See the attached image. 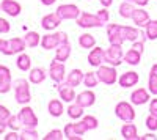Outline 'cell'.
I'll list each match as a JSON object with an SVG mask.
<instances>
[{
  "mask_svg": "<svg viewBox=\"0 0 157 140\" xmlns=\"http://www.w3.org/2000/svg\"><path fill=\"white\" fill-rule=\"evenodd\" d=\"M30 80L27 79H16L13 82V90H14V98L16 103L27 106L32 101V93H30Z\"/></svg>",
  "mask_w": 157,
  "mask_h": 140,
  "instance_id": "cell-1",
  "label": "cell"
},
{
  "mask_svg": "<svg viewBox=\"0 0 157 140\" xmlns=\"http://www.w3.org/2000/svg\"><path fill=\"white\" fill-rule=\"evenodd\" d=\"M123 57H124L123 46L121 44H110L109 49H105V54H104V63L118 68L123 63Z\"/></svg>",
  "mask_w": 157,
  "mask_h": 140,
  "instance_id": "cell-2",
  "label": "cell"
},
{
  "mask_svg": "<svg viewBox=\"0 0 157 140\" xmlns=\"http://www.w3.org/2000/svg\"><path fill=\"white\" fill-rule=\"evenodd\" d=\"M115 115L124 123L134 121L135 120V109L132 103H127V101H120L115 107Z\"/></svg>",
  "mask_w": 157,
  "mask_h": 140,
  "instance_id": "cell-3",
  "label": "cell"
},
{
  "mask_svg": "<svg viewBox=\"0 0 157 140\" xmlns=\"http://www.w3.org/2000/svg\"><path fill=\"white\" fill-rule=\"evenodd\" d=\"M64 137L69 138V140H80L86 132H88V128L86 124L80 120L77 123H68L66 126H64Z\"/></svg>",
  "mask_w": 157,
  "mask_h": 140,
  "instance_id": "cell-4",
  "label": "cell"
},
{
  "mask_svg": "<svg viewBox=\"0 0 157 140\" xmlns=\"http://www.w3.org/2000/svg\"><path fill=\"white\" fill-rule=\"evenodd\" d=\"M96 74H98L99 82L105 84V85H113V84H116V80H118L116 66H112V65H101V66L98 68Z\"/></svg>",
  "mask_w": 157,
  "mask_h": 140,
  "instance_id": "cell-5",
  "label": "cell"
},
{
  "mask_svg": "<svg viewBox=\"0 0 157 140\" xmlns=\"http://www.w3.org/2000/svg\"><path fill=\"white\" fill-rule=\"evenodd\" d=\"M75 21H77V25L82 29H96V27H104L105 25L98 18V14H91V13H82Z\"/></svg>",
  "mask_w": 157,
  "mask_h": 140,
  "instance_id": "cell-6",
  "label": "cell"
},
{
  "mask_svg": "<svg viewBox=\"0 0 157 140\" xmlns=\"http://www.w3.org/2000/svg\"><path fill=\"white\" fill-rule=\"evenodd\" d=\"M17 115L21 118L22 128H36V126H38V117H36V113L33 112L32 107L24 106Z\"/></svg>",
  "mask_w": 157,
  "mask_h": 140,
  "instance_id": "cell-7",
  "label": "cell"
},
{
  "mask_svg": "<svg viewBox=\"0 0 157 140\" xmlns=\"http://www.w3.org/2000/svg\"><path fill=\"white\" fill-rule=\"evenodd\" d=\"M49 76H50V79L54 80L55 84L63 82L64 77H66V68H64V63H63V61H58L57 58H55L54 61H50Z\"/></svg>",
  "mask_w": 157,
  "mask_h": 140,
  "instance_id": "cell-8",
  "label": "cell"
},
{
  "mask_svg": "<svg viewBox=\"0 0 157 140\" xmlns=\"http://www.w3.org/2000/svg\"><path fill=\"white\" fill-rule=\"evenodd\" d=\"M57 13L60 14V18L63 21H72V19H77L78 16L82 14L80 8L74 3H64V5H60L57 8Z\"/></svg>",
  "mask_w": 157,
  "mask_h": 140,
  "instance_id": "cell-9",
  "label": "cell"
},
{
  "mask_svg": "<svg viewBox=\"0 0 157 140\" xmlns=\"http://www.w3.org/2000/svg\"><path fill=\"white\" fill-rule=\"evenodd\" d=\"M27 47L24 38H11V40H6V46L2 50L3 55H14V54H21L24 52V49Z\"/></svg>",
  "mask_w": 157,
  "mask_h": 140,
  "instance_id": "cell-10",
  "label": "cell"
},
{
  "mask_svg": "<svg viewBox=\"0 0 157 140\" xmlns=\"http://www.w3.org/2000/svg\"><path fill=\"white\" fill-rule=\"evenodd\" d=\"M107 38L110 44H124L126 40L123 36V25L120 24H109L107 25Z\"/></svg>",
  "mask_w": 157,
  "mask_h": 140,
  "instance_id": "cell-11",
  "label": "cell"
},
{
  "mask_svg": "<svg viewBox=\"0 0 157 140\" xmlns=\"http://www.w3.org/2000/svg\"><path fill=\"white\" fill-rule=\"evenodd\" d=\"M11 88H13L11 71L8 66L0 65V93H8Z\"/></svg>",
  "mask_w": 157,
  "mask_h": 140,
  "instance_id": "cell-12",
  "label": "cell"
},
{
  "mask_svg": "<svg viewBox=\"0 0 157 140\" xmlns=\"http://www.w3.org/2000/svg\"><path fill=\"white\" fill-rule=\"evenodd\" d=\"M74 103H77L78 106H82L83 109L91 107V106L96 103V95H94V91H93V88H88V90H85V91H82V93H78V95L75 96V101H74Z\"/></svg>",
  "mask_w": 157,
  "mask_h": 140,
  "instance_id": "cell-13",
  "label": "cell"
},
{
  "mask_svg": "<svg viewBox=\"0 0 157 140\" xmlns=\"http://www.w3.org/2000/svg\"><path fill=\"white\" fill-rule=\"evenodd\" d=\"M58 95H60V99L63 103H68L71 104L72 101H75V91H74V87H71L68 82H60L58 84Z\"/></svg>",
  "mask_w": 157,
  "mask_h": 140,
  "instance_id": "cell-14",
  "label": "cell"
},
{
  "mask_svg": "<svg viewBox=\"0 0 157 140\" xmlns=\"http://www.w3.org/2000/svg\"><path fill=\"white\" fill-rule=\"evenodd\" d=\"M140 80V76L135 71H127L123 72L120 77H118V84H120L121 88H130V87H135Z\"/></svg>",
  "mask_w": 157,
  "mask_h": 140,
  "instance_id": "cell-15",
  "label": "cell"
},
{
  "mask_svg": "<svg viewBox=\"0 0 157 140\" xmlns=\"http://www.w3.org/2000/svg\"><path fill=\"white\" fill-rule=\"evenodd\" d=\"M149 90H146V88H137V90L132 91V95H130V103H132L134 106H143L151 101V96H149Z\"/></svg>",
  "mask_w": 157,
  "mask_h": 140,
  "instance_id": "cell-16",
  "label": "cell"
},
{
  "mask_svg": "<svg viewBox=\"0 0 157 140\" xmlns=\"http://www.w3.org/2000/svg\"><path fill=\"white\" fill-rule=\"evenodd\" d=\"M61 18H60V14L55 11V13H50V14H46L43 19H41V27L44 29V30H47V32H50V30H55L58 25L61 24Z\"/></svg>",
  "mask_w": 157,
  "mask_h": 140,
  "instance_id": "cell-17",
  "label": "cell"
},
{
  "mask_svg": "<svg viewBox=\"0 0 157 140\" xmlns=\"http://www.w3.org/2000/svg\"><path fill=\"white\" fill-rule=\"evenodd\" d=\"M0 8H2V11H5L8 16H13L16 18L21 14L22 11V6L19 2H16V0H2V3H0Z\"/></svg>",
  "mask_w": 157,
  "mask_h": 140,
  "instance_id": "cell-18",
  "label": "cell"
},
{
  "mask_svg": "<svg viewBox=\"0 0 157 140\" xmlns=\"http://www.w3.org/2000/svg\"><path fill=\"white\" fill-rule=\"evenodd\" d=\"M104 54H105V50L102 47H98L94 46L93 49H90V54H88V63L91 66L94 68H99L102 63H104Z\"/></svg>",
  "mask_w": 157,
  "mask_h": 140,
  "instance_id": "cell-19",
  "label": "cell"
},
{
  "mask_svg": "<svg viewBox=\"0 0 157 140\" xmlns=\"http://www.w3.org/2000/svg\"><path fill=\"white\" fill-rule=\"evenodd\" d=\"M130 19L134 21V24L137 25V27H141V29L146 27V24L151 21V18H149V14H148V11L143 10V6L135 8L134 13H132V16H130Z\"/></svg>",
  "mask_w": 157,
  "mask_h": 140,
  "instance_id": "cell-20",
  "label": "cell"
},
{
  "mask_svg": "<svg viewBox=\"0 0 157 140\" xmlns=\"http://www.w3.org/2000/svg\"><path fill=\"white\" fill-rule=\"evenodd\" d=\"M121 135H123V138H126V140H141V137H138V132H137V126L132 124V121L123 124Z\"/></svg>",
  "mask_w": 157,
  "mask_h": 140,
  "instance_id": "cell-21",
  "label": "cell"
},
{
  "mask_svg": "<svg viewBox=\"0 0 157 140\" xmlns=\"http://www.w3.org/2000/svg\"><path fill=\"white\" fill-rule=\"evenodd\" d=\"M41 46H43V49H46V50L57 49V47L60 46L58 36H57V32H55V33H49V35H44V36L41 38Z\"/></svg>",
  "mask_w": 157,
  "mask_h": 140,
  "instance_id": "cell-22",
  "label": "cell"
},
{
  "mask_svg": "<svg viewBox=\"0 0 157 140\" xmlns=\"http://www.w3.org/2000/svg\"><path fill=\"white\" fill-rule=\"evenodd\" d=\"M47 112L50 113L52 117H55V118L61 117L63 112H64L63 101H60V99H50L49 104H47Z\"/></svg>",
  "mask_w": 157,
  "mask_h": 140,
  "instance_id": "cell-23",
  "label": "cell"
},
{
  "mask_svg": "<svg viewBox=\"0 0 157 140\" xmlns=\"http://www.w3.org/2000/svg\"><path fill=\"white\" fill-rule=\"evenodd\" d=\"M123 36H124V40L126 41H130V43H134L137 41L140 36H146L145 33H141L138 29L135 27H129V25H123Z\"/></svg>",
  "mask_w": 157,
  "mask_h": 140,
  "instance_id": "cell-24",
  "label": "cell"
},
{
  "mask_svg": "<svg viewBox=\"0 0 157 140\" xmlns=\"http://www.w3.org/2000/svg\"><path fill=\"white\" fill-rule=\"evenodd\" d=\"M83 76L85 72L82 69H72L68 76H66V82L71 87H78L80 84H83Z\"/></svg>",
  "mask_w": 157,
  "mask_h": 140,
  "instance_id": "cell-25",
  "label": "cell"
},
{
  "mask_svg": "<svg viewBox=\"0 0 157 140\" xmlns=\"http://www.w3.org/2000/svg\"><path fill=\"white\" fill-rule=\"evenodd\" d=\"M141 60V52L135 50L134 47H130L127 52H124V57H123V61H126L127 65H132V66H137Z\"/></svg>",
  "mask_w": 157,
  "mask_h": 140,
  "instance_id": "cell-26",
  "label": "cell"
},
{
  "mask_svg": "<svg viewBox=\"0 0 157 140\" xmlns=\"http://www.w3.org/2000/svg\"><path fill=\"white\" fill-rule=\"evenodd\" d=\"M71 57V44L69 43H64V44H60L57 49H55V58L58 61H66L68 58Z\"/></svg>",
  "mask_w": 157,
  "mask_h": 140,
  "instance_id": "cell-27",
  "label": "cell"
},
{
  "mask_svg": "<svg viewBox=\"0 0 157 140\" xmlns=\"http://www.w3.org/2000/svg\"><path fill=\"white\" fill-rule=\"evenodd\" d=\"M46 76L47 74H46V71L43 68H33V69H30L29 80H30V84L38 85V84H43L46 80Z\"/></svg>",
  "mask_w": 157,
  "mask_h": 140,
  "instance_id": "cell-28",
  "label": "cell"
},
{
  "mask_svg": "<svg viewBox=\"0 0 157 140\" xmlns=\"http://www.w3.org/2000/svg\"><path fill=\"white\" fill-rule=\"evenodd\" d=\"M78 46L82 49H93L96 46V38L91 33H83L78 36Z\"/></svg>",
  "mask_w": 157,
  "mask_h": 140,
  "instance_id": "cell-29",
  "label": "cell"
},
{
  "mask_svg": "<svg viewBox=\"0 0 157 140\" xmlns=\"http://www.w3.org/2000/svg\"><path fill=\"white\" fill-rule=\"evenodd\" d=\"M66 112H68V117L72 118V120H80V118L83 117V107L78 106L77 103L69 104V107H68Z\"/></svg>",
  "mask_w": 157,
  "mask_h": 140,
  "instance_id": "cell-30",
  "label": "cell"
},
{
  "mask_svg": "<svg viewBox=\"0 0 157 140\" xmlns=\"http://www.w3.org/2000/svg\"><path fill=\"white\" fill-rule=\"evenodd\" d=\"M24 40L29 47H36L38 44H41V36H39L38 32H27L24 36Z\"/></svg>",
  "mask_w": 157,
  "mask_h": 140,
  "instance_id": "cell-31",
  "label": "cell"
},
{
  "mask_svg": "<svg viewBox=\"0 0 157 140\" xmlns=\"http://www.w3.org/2000/svg\"><path fill=\"white\" fill-rule=\"evenodd\" d=\"M16 65H17V68H19L21 71H29V69L32 68V58H30V55L21 52V55H19L17 60H16Z\"/></svg>",
  "mask_w": 157,
  "mask_h": 140,
  "instance_id": "cell-32",
  "label": "cell"
},
{
  "mask_svg": "<svg viewBox=\"0 0 157 140\" xmlns=\"http://www.w3.org/2000/svg\"><path fill=\"white\" fill-rule=\"evenodd\" d=\"M135 6L132 2H127V0H124V2L120 5V16L124 18V19H130V16H132Z\"/></svg>",
  "mask_w": 157,
  "mask_h": 140,
  "instance_id": "cell-33",
  "label": "cell"
},
{
  "mask_svg": "<svg viewBox=\"0 0 157 140\" xmlns=\"http://www.w3.org/2000/svg\"><path fill=\"white\" fill-rule=\"evenodd\" d=\"M98 84H99V79H98V74L96 72H93V71L85 72V76H83V85L86 88H94Z\"/></svg>",
  "mask_w": 157,
  "mask_h": 140,
  "instance_id": "cell-34",
  "label": "cell"
},
{
  "mask_svg": "<svg viewBox=\"0 0 157 140\" xmlns=\"http://www.w3.org/2000/svg\"><path fill=\"white\" fill-rule=\"evenodd\" d=\"M145 35L148 40H157V21H149L146 24V27H145Z\"/></svg>",
  "mask_w": 157,
  "mask_h": 140,
  "instance_id": "cell-35",
  "label": "cell"
},
{
  "mask_svg": "<svg viewBox=\"0 0 157 140\" xmlns=\"http://www.w3.org/2000/svg\"><path fill=\"white\" fill-rule=\"evenodd\" d=\"M39 138L36 128H24V131L21 132V140H36Z\"/></svg>",
  "mask_w": 157,
  "mask_h": 140,
  "instance_id": "cell-36",
  "label": "cell"
},
{
  "mask_svg": "<svg viewBox=\"0 0 157 140\" xmlns=\"http://www.w3.org/2000/svg\"><path fill=\"white\" fill-rule=\"evenodd\" d=\"M148 90L151 95L157 96V72L151 71L149 72V79H148Z\"/></svg>",
  "mask_w": 157,
  "mask_h": 140,
  "instance_id": "cell-37",
  "label": "cell"
},
{
  "mask_svg": "<svg viewBox=\"0 0 157 140\" xmlns=\"http://www.w3.org/2000/svg\"><path fill=\"white\" fill-rule=\"evenodd\" d=\"M8 121V128L11 131H19L22 128V123H21V118L19 115H10V118L6 120Z\"/></svg>",
  "mask_w": 157,
  "mask_h": 140,
  "instance_id": "cell-38",
  "label": "cell"
},
{
  "mask_svg": "<svg viewBox=\"0 0 157 140\" xmlns=\"http://www.w3.org/2000/svg\"><path fill=\"white\" fill-rule=\"evenodd\" d=\"M82 121L86 124L88 131H91V129H96L98 126H99L98 118H96V117H93V115H85V117H82Z\"/></svg>",
  "mask_w": 157,
  "mask_h": 140,
  "instance_id": "cell-39",
  "label": "cell"
},
{
  "mask_svg": "<svg viewBox=\"0 0 157 140\" xmlns=\"http://www.w3.org/2000/svg\"><path fill=\"white\" fill-rule=\"evenodd\" d=\"M43 138L44 140H61V138H64V132L60 131V129H54V131L47 132Z\"/></svg>",
  "mask_w": 157,
  "mask_h": 140,
  "instance_id": "cell-40",
  "label": "cell"
},
{
  "mask_svg": "<svg viewBox=\"0 0 157 140\" xmlns=\"http://www.w3.org/2000/svg\"><path fill=\"white\" fill-rule=\"evenodd\" d=\"M145 124H146V128L149 129V131H157V117L155 115H151L149 113V117L145 120Z\"/></svg>",
  "mask_w": 157,
  "mask_h": 140,
  "instance_id": "cell-41",
  "label": "cell"
},
{
  "mask_svg": "<svg viewBox=\"0 0 157 140\" xmlns=\"http://www.w3.org/2000/svg\"><path fill=\"white\" fill-rule=\"evenodd\" d=\"M98 18H99L104 24H107V22L110 21V13H109V10H107L105 6H102V8L98 11Z\"/></svg>",
  "mask_w": 157,
  "mask_h": 140,
  "instance_id": "cell-42",
  "label": "cell"
},
{
  "mask_svg": "<svg viewBox=\"0 0 157 140\" xmlns=\"http://www.w3.org/2000/svg\"><path fill=\"white\" fill-rule=\"evenodd\" d=\"M10 22L3 18H0V35H3V33H8L10 32Z\"/></svg>",
  "mask_w": 157,
  "mask_h": 140,
  "instance_id": "cell-43",
  "label": "cell"
},
{
  "mask_svg": "<svg viewBox=\"0 0 157 140\" xmlns=\"http://www.w3.org/2000/svg\"><path fill=\"white\" fill-rule=\"evenodd\" d=\"M149 113L157 117V98H154V99L149 101Z\"/></svg>",
  "mask_w": 157,
  "mask_h": 140,
  "instance_id": "cell-44",
  "label": "cell"
},
{
  "mask_svg": "<svg viewBox=\"0 0 157 140\" xmlns=\"http://www.w3.org/2000/svg\"><path fill=\"white\" fill-rule=\"evenodd\" d=\"M10 115H11L10 110H8L5 106L0 104V120H8V118H10Z\"/></svg>",
  "mask_w": 157,
  "mask_h": 140,
  "instance_id": "cell-45",
  "label": "cell"
},
{
  "mask_svg": "<svg viewBox=\"0 0 157 140\" xmlns=\"http://www.w3.org/2000/svg\"><path fill=\"white\" fill-rule=\"evenodd\" d=\"M57 36H58V41H60V44L69 43V38H68V33H66V32H57Z\"/></svg>",
  "mask_w": 157,
  "mask_h": 140,
  "instance_id": "cell-46",
  "label": "cell"
},
{
  "mask_svg": "<svg viewBox=\"0 0 157 140\" xmlns=\"http://www.w3.org/2000/svg\"><path fill=\"white\" fill-rule=\"evenodd\" d=\"M132 47H134L135 50H138V52H141V54H143V50H145V43H143V40H141V41H138V40H137V41H134V43H132Z\"/></svg>",
  "mask_w": 157,
  "mask_h": 140,
  "instance_id": "cell-47",
  "label": "cell"
},
{
  "mask_svg": "<svg viewBox=\"0 0 157 140\" xmlns=\"http://www.w3.org/2000/svg\"><path fill=\"white\" fill-rule=\"evenodd\" d=\"M21 138V134H17V131H11L5 135V140H19Z\"/></svg>",
  "mask_w": 157,
  "mask_h": 140,
  "instance_id": "cell-48",
  "label": "cell"
},
{
  "mask_svg": "<svg viewBox=\"0 0 157 140\" xmlns=\"http://www.w3.org/2000/svg\"><path fill=\"white\" fill-rule=\"evenodd\" d=\"M157 137H155V134H154V131H151L149 134H145L141 137V140H155Z\"/></svg>",
  "mask_w": 157,
  "mask_h": 140,
  "instance_id": "cell-49",
  "label": "cell"
},
{
  "mask_svg": "<svg viewBox=\"0 0 157 140\" xmlns=\"http://www.w3.org/2000/svg\"><path fill=\"white\" fill-rule=\"evenodd\" d=\"M134 5H138V6H146L149 3V0H132Z\"/></svg>",
  "mask_w": 157,
  "mask_h": 140,
  "instance_id": "cell-50",
  "label": "cell"
},
{
  "mask_svg": "<svg viewBox=\"0 0 157 140\" xmlns=\"http://www.w3.org/2000/svg\"><path fill=\"white\" fill-rule=\"evenodd\" d=\"M101 2V5L102 6H105V8H109V6H112V3H113V0H99Z\"/></svg>",
  "mask_w": 157,
  "mask_h": 140,
  "instance_id": "cell-51",
  "label": "cell"
},
{
  "mask_svg": "<svg viewBox=\"0 0 157 140\" xmlns=\"http://www.w3.org/2000/svg\"><path fill=\"white\" fill-rule=\"evenodd\" d=\"M57 2V0H41V3L46 5V6H50V5H54Z\"/></svg>",
  "mask_w": 157,
  "mask_h": 140,
  "instance_id": "cell-52",
  "label": "cell"
},
{
  "mask_svg": "<svg viewBox=\"0 0 157 140\" xmlns=\"http://www.w3.org/2000/svg\"><path fill=\"white\" fill-rule=\"evenodd\" d=\"M5 46H6V40H3V38H0V52L5 49Z\"/></svg>",
  "mask_w": 157,
  "mask_h": 140,
  "instance_id": "cell-53",
  "label": "cell"
},
{
  "mask_svg": "<svg viewBox=\"0 0 157 140\" xmlns=\"http://www.w3.org/2000/svg\"><path fill=\"white\" fill-rule=\"evenodd\" d=\"M151 71H154V72H157V63H155V65L151 68Z\"/></svg>",
  "mask_w": 157,
  "mask_h": 140,
  "instance_id": "cell-54",
  "label": "cell"
},
{
  "mask_svg": "<svg viewBox=\"0 0 157 140\" xmlns=\"http://www.w3.org/2000/svg\"><path fill=\"white\" fill-rule=\"evenodd\" d=\"M127 2H132V0H127Z\"/></svg>",
  "mask_w": 157,
  "mask_h": 140,
  "instance_id": "cell-55",
  "label": "cell"
},
{
  "mask_svg": "<svg viewBox=\"0 0 157 140\" xmlns=\"http://www.w3.org/2000/svg\"><path fill=\"white\" fill-rule=\"evenodd\" d=\"M0 10H2V8H0Z\"/></svg>",
  "mask_w": 157,
  "mask_h": 140,
  "instance_id": "cell-56",
  "label": "cell"
}]
</instances>
